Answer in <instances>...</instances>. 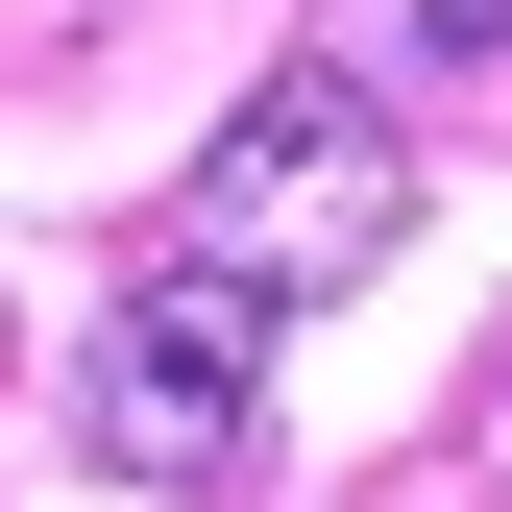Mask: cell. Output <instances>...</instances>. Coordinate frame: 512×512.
Returning <instances> with one entry per match:
<instances>
[{
  "label": "cell",
  "mask_w": 512,
  "mask_h": 512,
  "mask_svg": "<svg viewBox=\"0 0 512 512\" xmlns=\"http://www.w3.org/2000/svg\"><path fill=\"white\" fill-rule=\"evenodd\" d=\"M415 49H512V0H415Z\"/></svg>",
  "instance_id": "3957f363"
},
{
  "label": "cell",
  "mask_w": 512,
  "mask_h": 512,
  "mask_svg": "<svg viewBox=\"0 0 512 512\" xmlns=\"http://www.w3.org/2000/svg\"><path fill=\"white\" fill-rule=\"evenodd\" d=\"M74 439L122 488H244V439H269V269H122V317L74 342Z\"/></svg>",
  "instance_id": "7a4b0ae2"
},
{
  "label": "cell",
  "mask_w": 512,
  "mask_h": 512,
  "mask_svg": "<svg viewBox=\"0 0 512 512\" xmlns=\"http://www.w3.org/2000/svg\"><path fill=\"white\" fill-rule=\"evenodd\" d=\"M171 244H196V269H269V293L391 269V244H415V147H391V98H366V74H269V98L196 147Z\"/></svg>",
  "instance_id": "6da1fadb"
}]
</instances>
